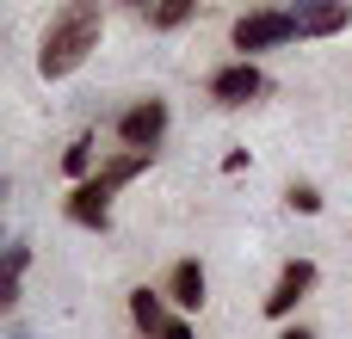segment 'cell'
<instances>
[{
  "label": "cell",
  "mask_w": 352,
  "mask_h": 339,
  "mask_svg": "<svg viewBox=\"0 0 352 339\" xmlns=\"http://www.w3.org/2000/svg\"><path fill=\"white\" fill-rule=\"evenodd\" d=\"M142 19H148V31H179V25L198 19V6L192 0H167V6H142Z\"/></svg>",
  "instance_id": "7c38bea8"
},
{
  "label": "cell",
  "mask_w": 352,
  "mask_h": 339,
  "mask_svg": "<svg viewBox=\"0 0 352 339\" xmlns=\"http://www.w3.org/2000/svg\"><path fill=\"white\" fill-rule=\"evenodd\" d=\"M229 43H235V62H254L266 49L297 43V19H291V6H254L229 25Z\"/></svg>",
  "instance_id": "7a4b0ae2"
},
{
  "label": "cell",
  "mask_w": 352,
  "mask_h": 339,
  "mask_svg": "<svg viewBox=\"0 0 352 339\" xmlns=\"http://www.w3.org/2000/svg\"><path fill=\"white\" fill-rule=\"evenodd\" d=\"M161 339H198V334H192V321H186V315H173V321L161 327Z\"/></svg>",
  "instance_id": "9a60e30c"
},
{
  "label": "cell",
  "mask_w": 352,
  "mask_h": 339,
  "mask_svg": "<svg viewBox=\"0 0 352 339\" xmlns=\"http://www.w3.org/2000/svg\"><path fill=\"white\" fill-rule=\"evenodd\" d=\"M130 321H136V334H142V339H161V327L173 321V315H167V290L136 284V290H130Z\"/></svg>",
  "instance_id": "9c48e42d"
},
{
  "label": "cell",
  "mask_w": 352,
  "mask_h": 339,
  "mask_svg": "<svg viewBox=\"0 0 352 339\" xmlns=\"http://www.w3.org/2000/svg\"><path fill=\"white\" fill-rule=\"evenodd\" d=\"M204 93H210L217 105H254V99L266 93V74H260V62H223V68L204 80Z\"/></svg>",
  "instance_id": "5b68a950"
},
{
  "label": "cell",
  "mask_w": 352,
  "mask_h": 339,
  "mask_svg": "<svg viewBox=\"0 0 352 339\" xmlns=\"http://www.w3.org/2000/svg\"><path fill=\"white\" fill-rule=\"evenodd\" d=\"M105 37V6L99 0H68L50 12L43 37H37V74L43 80H68Z\"/></svg>",
  "instance_id": "6da1fadb"
},
{
  "label": "cell",
  "mask_w": 352,
  "mask_h": 339,
  "mask_svg": "<svg viewBox=\"0 0 352 339\" xmlns=\"http://www.w3.org/2000/svg\"><path fill=\"white\" fill-rule=\"evenodd\" d=\"M167 303L179 309V315H192V309H204V296H210V278H204V266L198 259H173V272H167Z\"/></svg>",
  "instance_id": "ba28073f"
},
{
  "label": "cell",
  "mask_w": 352,
  "mask_h": 339,
  "mask_svg": "<svg viewBox=\"0 0 352 339\" xmlns=\"http://www.w3.org/2000/svg\"><path fill=\"white\" fill-rule=\"evenodd\" d=\"M148 167H155V154H142V148H118L111 161H99V173H93V179H99V185L118 198V191H124L136 173H148Z\"/></svg>",
  "instance_id": "30bf717a"
},
{
  "label": "cell",
  "mask_w": 352,
  "mask_h": 339,
  "mask_svg": "<svg viewBox=\"0 0 352 339\" xmlns=\"http://www.w3.org/2000/svg\"><path fill=\"white\" fill-rule=\"evenodd\" d=\"M285 204H291L297 216H322V191H316L309 179H291V191H285Z\"/></svg>",
  "instance_id": "4fadbf2b"
},
{
  "label": "cell",
  "mask_w": 352,
  "mask_h": 339,
  "mask_svg": "<svg viewBox=\"0 0 352 339\" xmlns=\"http://www.w3.org/2000/svg\"><path fill=\"white\" fill-rule=\"evenodd\" d=\"M291 19H297V37H340L352 25V6L346 0H297Z\"/></svg>",
  "instance_id": "52a82bcc"
},
{
  "label": "cell",
  "mask_w": 352,
  "mask_h": 339,
  "mask_svg": "<svg viewBox=\"0 0 352 339\" xmlns=\"http://www.w3.org/2000/svg\"><path fill=\"white\" fill-rule=\"evenodd\" d=\"M68 222L74 229H93V235H105L111 229V191L99 185V179H87V185H68Z\"/></svg>",
  "instance_id": "8992f818"
},
{
  "label": "cell",
  "mask_w": 352,
  "mask_h": 339,
  "mask_svg": "<svg viewBox=\"0 0 352 339\" xmlns=\"http://www.w3.org/2000/svg\"><path fill=\"white\" fill-rule=\"evenodd\" d=\"M167 124H173V111H167V99H136V105H124L118 111V142L124 148H142V154H155L161 148V136H167Z\"/></svg>",
  "instance_id": "3957f363"
},
{
  "label": "cell",
  "mask_w": 352,
  "mask_h": 339,
  "mask_svg": "<svg viewBox=\"0 0 352 339\" xmlns=\"http://www.w3.org/2000/svg\"><path fill=\"white\" fill-rule=\"evenodd\" d=\"M25 266H31V241H12V247H6V278L19 284V278H25Z\"/></svg>",
  "instance_id": "5bb4252c"
},
{
  "label": "cell",
  "mask_w": 352,
  "mask_h": 339,
  "mask_svg": "<svg viewBox=\"0 0 352 339\" xmlns=\"http://www.w3.org/2000/svg\"><path fill=\"white\" fill-rule=\"evenodd\" d=\"M316 278H322V272H316V259H285V272H278L272 296L260 303V309H266V321H285V327H291V315H297V303L316 290Z\"/></svg>",
  "instance_id": "277c9868"
},
{
  "label": "cell",
  "mask_w": 352,
  "mask_h": 339,
  "mask_svg": "<svg viewBox=\"0 0 352 339\" xmlns=\"http://www.w3.org/2000/svg\"><path fill=\"white\" fill-rule=\"evenodd\" d=\"M278 339H316V334H309L303 321H291V327H285V334H278Z\"/></svg>",
  "instance_id": "e0dca14e"
},
{
  "label": "cell",
  "mask_w": 352,
  "mask_h": 339,
  "mask_svg": "<svg viewBox=\"0 0 352 339\" xmlns=\"http://www.w3.org/2000/svg\"><path fill=\"white\" fill-rule=\"evenodd\" d=\"M62 173H68V185H87L99 167H93V136H74L68 148H62Z\"/></svg>",
  "instance_id": "8fae6325"
},
{
  "label": "cell",
  "mask_w": 352,
  "mask_h": 339,
  "mask_svg": "<svg viewBox=\"0 0 352 339\" xmlns=\"http://www.w3.org/2000/svg\"><path fill=\"white\" fill-rule=\"evenodd\" d=\"M223 173H248V148H229L223 154Z\"/></svg>",
  "instance_id": "2e32d148"
}]
</instances>
